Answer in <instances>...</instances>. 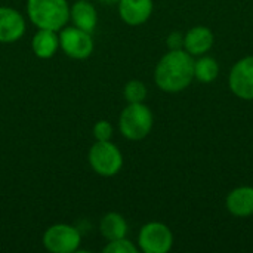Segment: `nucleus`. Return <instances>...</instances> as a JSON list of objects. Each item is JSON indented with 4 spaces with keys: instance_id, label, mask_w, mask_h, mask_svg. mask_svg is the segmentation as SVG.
Masks as SVG:
<instances>
[{
    "instance_id": "412c9836",
    "label": "nucleus",
    "mask_w": 253,
    "mask_h": 253,
    "mask_svg": "<svg viewBox=\"0 0 253 253\" xmlns=\"http://www.w3.org/2000/svg\"><path fill=\"white\" fill-rule=\"evenodd\" d=\"M99 1L104 4H117L119 3V0H99Z\"/></svg>"
},
{
    "instance_id": "1a4fd4ad",
    "label": "nucleus",
    "mask_w": 253,
    "mask_h": 253,
    "mask_svg": "<svg viewBox=\"0 0 253 253\" xmlns=\"http://www.w3.org/2000/svg\"><path fill=\"white\" fill-rule=\"evenodd\" d=\"M117 4L122 21L132 27L145 24L154 10L153 0H119Z\"/></svg>"
},
{
    "instance_id": "20e7f679",
    "label": "nucleus",
    "mask_w": 253,
    "mask_h": 253,
    "mask_svg": "<svg viewBox=\"0 0 253 253\" xmlns=\"http://www.w3.org/2000/svg\"><path fill=\"white\" fill-rule=\"evenodd\" d=\"M87 159L92 170L104 178L117 175L123 168V154L111 141H96L90 147Z\"/></svg>"
},
{
    "instance_id": "6e6552de",
    "label": "nucleus",
    "mask_w": 253,
    "mask_h": 253,
    "mask_svg": "<svg viewBox=\"0 0 253 253\" xmlns=\"http://www.w3.org/2000/svg\"><path fill=\"white\" fill-rule=\"evenodd\" d=\"M228 87L243 101H253V55L239 59L230 71Z\"/></svg>"
},
{
    "instance_id": "dca6fc26",
    "label": "nucleus",
    "mask_w": 253,
    "mask_h": 253,
    "mask_svg": "<svg viewBox=\"0 0 253 253\" xmlns=\"http://www.w3.org/2000/svg\"><path fill=\"white\" fill-rule=\"evenodd\" d=\"M219 76V64L215 58L206 55L197 56L194 61V79L200 83H212Z\"/></svg>"
},
{
    "instance_id": "f8f14e48",
    "label": "nucleus",
    "mask_w": 253,
    "mask_h": 253,
    "mask_svg": "<svg viewBox=\"0 0 253 253\" xmlns=\"http://www.w3.org/2000/svg\"><path fill=\"white\" fill-rule=\"evenodd\" d=\"M225 208L236 218L253 216V187L243 185L231 190L225 199Z\"/></svg>"
},
{
    "instance_id": "aec40b11",
    "label": "nucleus",
    "mask_w": 253,
    "mask_h": 253,
    "mask_svg": "<svg viewBox=\"0 0 253 253\" xmlns=\"http://www.w3.org/2000/svg\"><path fill=\"white\" fill-rule=\"evenodd\" d=\"M184 33L181 31H172L168 37H166V46L169 50H179L184 49Z\"/></svg>"
},
{
    "instance_id": "0eeeda50",
    "label": "nucleus",
    "mask_w": 253,
    "mask_h": 253,
    "mask_svg": "<svg viewBox=\"0 0 253 253\" xmlns=\"http://www.w3.org/2000/svg\"><path fill=\"white\" fill-rule=\"evenodd\" d=\"M92 34L77 27H64L59 30V47L73 59H86L93 52Z\"/></svg>"
},
{
    "instance_id": "423d86ee",
    "label": "nucleus",
    "mask_w": 253,
    "mask_h": 253,
    "mask_svg": "<svg viewBox=\"0 0 253 253\" xmlns=\"http://www.w3.org/2000/svg\"><path fill=\"white\" fill-rule=\"evenodd\" d=\"M43 246L52 253H74L79 251L82 236L79 230L68 224H55L43 234Z\"/></svg>"
},
{
    "instance_id": "ddd939ff",
    "label": "nucleus",
    "mask_w": 253,
    "mask_h": 253,
    "mask_svg": "<svg viewBox=\"0 0 253 253\" xmlns=\"http://www.w3.org/2000/svg\"><path fill=\"white\" fill-rule=\"evenodd\" d=\"M70 19L73 21L74 27L92 34L98 24V13L89 0H77L70 7Z\"/></svg>"
},
{
    "instance_id": "9d476101",
    "label": "nucleus",
    "mask_w": 253,
    "mask_h": 253,
    "mask_svg": "<svg viewBox=\"0 0 253 253\" xmlns=\"http://www.w3.org/2000/svg\"><path fill=\"white\" fill-rule=\"evenodd\" d=\"M25 33L24 16L12 7H0V43L18 42Z\"/></svg>"
},
{
    "instance_id": "6ab92c4d",
    "label": "nucleus",
    "mask_w": 253,
    "mask_h": 253,
    "mask_svg": "<svg viewBox=\"0 0 253 253\" xmlns=\"http://www.w3.org/2000/svg\"><path fill=\"white\" fill-rule=\"evenodd\" d=\"M113 132L114 129L108 120H99L93 126V138L96 141H111Z\"/></svg>"
},
{
    "instance_id": "9b49d317",
    "label": "nucleus",
    "mask_w": 253,
    "mask_h": 253,
    "mask_svg": "<svg viewBox=\"0 0 253 253\" xmlns=\"http://www.w3.org/2000/svg\"><path fill=\"white\" fill-rule=\"evenodd\" d=\"M215 42V36L212 30L206 25H196L190 28L184 36V49L191 56H202L206 55Z\"/></svg>"
},
{
    "instance_id": "f3484780",
    "label": "nucleus",
    "mask_w": 253,
    "mask_h": 253,
    "mask_svg": "<svg viewBox=\"0 0 253 253\" xmlns=\"http://www.w3.org/2000/svg\"><path fill=\"white\" fill-rule=\"evenodd\" d=\"M123 95H125V99L127 101V104L144 102L148 95V90H147L145 83H142L141 80H130L125 84Z\"/></svg>"
},
{
    "instance_id": "a211bd4d",
    "label": "nucleus",
    "mask_w": 253,
    "mask_h": 253,
    "mask_svg": "<svg viewBox=\"0 0 253 253\" xmlns=\"http://www.w3.org/2000/svg\"><path fill=\"white\" fill-rule=\"evenodd\" d=\"M102 252L105 253H138L139 248L136 245H133L130 240H127L126 237L123 239H117V240H111L108 242V245H105V248L102 249Z\"/></svg>"
},
{
    "instance_id": "2eb2a0df",
    "label": "nucleus",
    "mask_w": 253,
    "mask_h": 253,
    "mask_svg": "<svg viewBox=\"0 0 253 253\" xmlns=\"http://www.w3.org/2000/svg\"><path fill=\"white\" fill-rule=\"evenodd\" d=\"M99 231L107 242L123 239L127 234V222L123 215L117 212H110L102 216L99 222Z\"/></svg>"
},
{
    "instance_id": "f03ea898",
    "label": "nucleus",
    "mask_w": 253,
    "mask_h": 253,
    "mask_svg": "<svg viewBox=\"0 0 253 253\" xmlns=\"http://www.w3.org/2000/svg\"><path fill=\"white\" fill-rule=\"evenodd\" d=\"M30 21L43 30H62L70 21V4L67 0H27Z\"/></svg>"
},
{
    "instance_id": "7ed1b4c3",
    "label": "nucleus",
    "mask_w": 253,
    "mask_h": 253,
    "mask_svg": "<svg viewBox=\"0 0 253 253\" xmlns=\"http://www.w3.org/2000/svg\"><path fill=\"white\" fill-rule=\"evenodd\" d=\"M154 125V116L148 105L144 102L127 104L119 117L120 133L129 141L145 139Z\"/></svg>"
},
{
    "instance_id": "f257e3e1",
    "label": "nucleus",
    "mask_w": 253,
    "mask_h": 253,
    "mask_svg": "<svg viewBox=\"0 0 253 253\" xmlns=\"http://www.w3.org/2000/svg\"><path fill=\"white\" fill-rule=\"evenodd\" d=\"M194 56L185 49L166 52L154 68L156 86L166 93H179L194 80Z\"/></svg>"
},
{
    "instance_id": "4468645a",
    "label": "nucleus",
    "mask_w": 253,
    "mask_h": 253,
    "mask_svg": "<svg viewBox=\"0 0 253 253\" xmlns=\"http://www.w3.org/2000/svg\"><path fill=\"white\" fill-rule=\"evenodd\" d=\"M31 49L34 52V55L40 59L52 58L59 49L58 31L39 28V31L34 34V37L31 40Z\"/></svg>"
},
{
    "instance_id": "39448f33",
    "label": "nucleus",
    "mask_w": 253,
    "mask_h": 253,
    "mask_svg": "<svg viewBox=\"0 0 253 253\" xmlns=\"http://www.w3.org/2000/svg\"><path fill=\"white\" fill-rule=\"evenodd\" d=\"M173 246V233L163 222H148L138 233V248L144 253H168Z\"/></svg>"
}]
</instances>
